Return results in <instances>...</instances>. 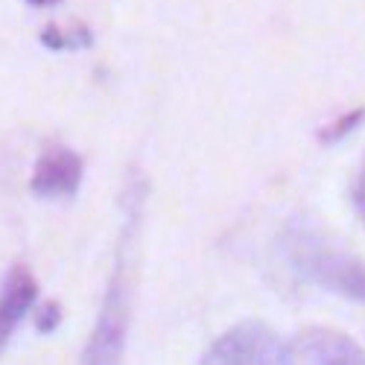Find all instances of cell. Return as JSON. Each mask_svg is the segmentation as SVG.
Here are the masks:
<instances>
[{
    "mask_svg": "<svg viewBox=\"0 0 365 365\" xmlns=\"http://www.w3.org/2000/svg\"><path fill=\"white\" fill-rule=\"evenodd\" d=\"M140 202L143 199L138 193L135 207L129 210L126 231L120 237V246H117L114 275H111L106 298H103L100 322H97L94 333H91V342L82 354V362L108 365V362H120V356H123L126 333H129V322H132V298H135V272H138L135 231H138V220H140Z\"/></svg>",
    "mask_w": 365,
    "mask_h": 365,
    "instance_id": "cell-1",
    "label": "cell"
},
{
    "mask_svg": "<svg viewBox=\"0 0 365 365\" xmlns=\"http://www.w3.org/2000/svg\"><path fill=\"white\" fill-rule=\"evenodd\" d=\"M284 252L287 260L301 278L310 284L336 292L351 301L365 304V260L333 246L330 240L310 228H292L284 237Z\"/></svg>",
    "mask_w": 365,
    "mask_h": 365,
    "instance_id": "cell-2",
    "label": "cell"
},
{
    "mask_svg": "<svg viewBox=\"0 0 365 365\" xmlns=\"http://www.w3.org/2000/svg\"><path fill=\"white\" fill-rule=\"evenodd\" d=\"M210 365H278L289 362V342L263 322H242L210 345L202 356Z\"/></svg>",
    "mask_w": 365,
    "mask_h": 365,
    "instance_id": "cell-3",
    "label": "cell"
},
{
    "mask_svg": "<svg viewBox=\"0 0 365 365\" xmlns=\"http://www.w3.org/2000/svg\"><path fill=\"white\" fill-rule=\"evenodd\" d=\"M289 362L310 365H365V351L342 330L307 327L289 342Z\"/></svg>",
    "mask_w": 365,
    "mask_h": 365,
    "instance_id": "cell-4",
    "label": "cell"
},
{
    "mask_svg": "<svg viewBox=\"0 0 365 365\" xmlns=\"http://www.w3.org/2000/svg\"><path fill=\"white\" fill-rule=\"evenodd\" d=\"M82 158L68 146H47L33 170L29 190L41 199H71L82 185Z\"/></svg>",
    "mask_w": 365,
    "mask_h": 365,
    "instance_id": "cell-5",
    "label": "cell"
},
{
    "mask_svg": "<svg viewBox=\"0 0 365 365\" xmlns=\"http://www.w3.org/2000/svg\"><path fill=\"white\" fill-rule=\"evenodd\" d=\"M38 298V281L26 266H12L4 281V292H0V351H4L12 339L15 327L24 322V316L33 310Z\"/></svg>",
    "mask_w": 365,
    "mask_h": 365,
    "instance_id": "cell-6",
    "label": "cell"
},
{
    "mask_svg": "<svg viewBox=\"0 0 365 365\" xmlns=\"http://www.w3.org/2000/svg\"><path fill=\"white\" fill-rule=\"evenodd\" d=\"M41 44L47 50H56V53H62V50H85L94 44V33L85 26V24H76L71 29H62V26H44V33H41Z\"/></svg>",
    "mask_w": 365,
    "mask_h": 365,
    "instance_id": "cell-7",
    "label": "cell"
},
{
    "mask_svg": "<svg viewBox=\"0 0 365 365\" xmlns=\"http://www.w3.org/2000/svg\"><path fill=\"white\" fill-rule=\"evenodd\" d=\"M362 120H365V106H359V108H354V111H345L342 117H336L333 123H327V126L319 132V143H324V146L342 143L354 129H359Z\"/></svg>",
    "mask_w": 365,
    "mask_h": 365,
    "instance_id": "cell-8",
    "label": "cell"
},
{
    "mask_svg": "<svg viewBox=\"0 0 365 365\" xmlns=\"http://www.w3.org/2000/svg\"><path fill=\"white\" fill-rule=\"evenodd\" d=\"M58 322H62V304H58V301L41 304L38 313H36V327H38L41 333H53V330L58 327Z\"/></svg>",
    "mask_w": 365,
    "mask_h": 365,
    "instance_id": "cell-9",
    "label": "cell"
},
{
    "mask_svg": "<svg viewBox=\"0 0 365 365\" xmlns=\"http://www.w3.org/2000/svg\"><path fill=\"white\" fill-rule=\"evenodd\" d=\"M354 207H356V214L365 225V158L359 164V175H356V185H354Z\"/></svg>",
    "mask_w": 365,
    "mask_h": 365,
    "instance_id": "cell-10",
    "label": "cell"
},
{
    "mask_svg": "<svg viewBox=\"0 0 365 365\" xmlns=\"http://www.w3.org/2000/svg\"><path fill=\"white\" fill-rule=\"evenodd\" d=\"M24 4L36 6V9H47V6H58V4H62V0H24Z\"/></svg>",
    "mask_w": 365,
    "mask_h": 365,
    "instance_id": "cell-11",
    "label": "cell"
}]
</instances>
